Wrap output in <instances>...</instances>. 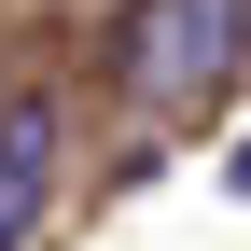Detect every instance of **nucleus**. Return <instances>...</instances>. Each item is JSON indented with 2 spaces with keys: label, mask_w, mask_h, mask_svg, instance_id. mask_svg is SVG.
Masks as SVG:
<instances>
[{
  "label": "nucleus",
  "mask_w": 251,
  "mask_h": 251,
  "mask_svg": "<svg viewBox=\"0 0 251 251\" xmlns=\"http://www.w3.org/2000/svg\"><path fill=\"white\" fill-rule=\"evenodd\" d=\"M237 56H251V0H126V28H112V84H126L140 112L224 98Z\"/></svg>",
  "instance_id": "nucleus-1"
},
{
  "label": "nucleus",
  "mask_w": 251,
  "mask_h": 251,
  "mask_svg": "<svg viewBox=\"0 0 251 251\" xmlns=\"http://www.w3.org/2000/svg\"><path fill=\"white\" fill-rule=\"evenodd\" d=\"M56 140H70V112H56V98H0V251H28V224H42V196H56Z\"/></svg>",
  "instance_id": "nucleus-2"
}]
</instances>
